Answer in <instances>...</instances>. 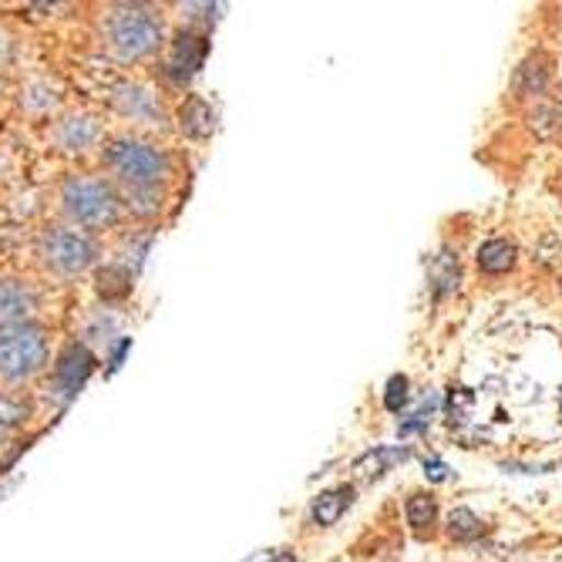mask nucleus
I'll use <instances>...</instances> for the list:
<instances>
[{
  "mask_svg": "<svg viewBox=\"0 0 562 562\" xmlns=\"http://www.w3.org/2000/svg\"><path fill=\"white\" fill-rule=\"evenodd\" d=\"M407 378L404 374H394L391 381H387V394H384V404H387V412H401V407L407 404Z\"/></svg>",
  "mask_w": 562,
  "mask_h": 562,
  "instance_id": "20",
  "label": "nucleus"
},
{
  "mask_svg": "<svg viewBox=\"0 0 562 562\" xmlns=\"http://www.w3.org/2000/svg\"><path fill=\"white\" fill-rule=\"evenodd\" d=\"M34 418V401L24 397L21 391H4L0 387V445L18 438L27 422Z\"/></svg>",
  "mask_w": 562,
  "mask_h": 562,
  "instance_id": "12",
  "label": "nucleus"
},
{
  "mask_svg": "<svg viewBox=\"0 0 562 562\" xmlns=\"http://www.w3.org/2000/svg\"><path fill=\"white\" fill-rule=\"evenodd\" d=\"M14 50H18L14 34L8 31V24H0V71H4L14 61Z\"/></svg>",
  "mask_w": 562,
  "mask_h": 562,
  "instance_id": "21",
  "label": "nucleus"
},
{
  "mask_svg": "<svg viewBox=\"0 0 562 562\" xmlns=\"http://www.w3.org/2000/svg\"><path fill=\"white\" fill-rule=\"evenodd\" d=\"M4 98H11V88H8V81H4V78H0V101H4Z\"/></svg>",
  "mask_w": 562,
  "mask_h": 562,
  "instance_id": "23",
  "label": "nucleus"
},
{
  "mask_svg": "<svg viewBox=\"0 0 562 562\" xmlns=\"http://www.w3.org/2000/svg\"><path fill=\"white\" fill-rule=\"evenodd\" d=\"M98 44L122 68L148 65L166 47V18L151 4H109L98 14Z\"/></svg>",
  "mask_w": 562,
  "mask_h": 562,
  "instance_id": "3",
  "label": "nucleus"
},
{
  "mask_svg": "<svg viewBox=\"0 0 562 562\" xmlns=\"http://www.w3.org/2000/svg\"><path fill=\"white\" fill-rule=\"evenodd\" d=\"M451 536H458V539H475V536H482V522L469 513V508H458V513H451Z\"/></svg>",
  "mask_w": 562,
  "mask_h": 562,
  "instance_id": "19",
  "label": "nucleus"
},
{
  "mask_svg": "<svg viewBox=\"0 0 562 562\" xmlns=\"http://www.w3.org/2000/svg\"><path fill=\"white\" fill-rule=\"evenodd\" d=\"M91 371V353L78 344H71L55 364H50V394L68 401L71 394H78V387L85 384Z\"/></svg>",
  "mask_w": 562,
  "mask_h": 562,
  "instance_id": "10",
  "label": "nucleus"
},
{
  "mask_svg": "<svg viewBox=\"0 0 562 562\" xmlns=\"http://www.w3.org/2000/svg\"><path fill=\"white\" fill-rule=\"evenodd\" d=\"M350 502H353V488H350V485H340V488H330V492L317 495V498H314V508H311L314 526L330 529V526L347 513V508H350Z\"/></svg>",
  "mask_w": 562,
  "mask_h": 562,
  "instance_id": "13",
  "label": "nucleus"
},
{
  "mask_svg": "<svg viewBox=\"0 0 562 562\" xmlns=\"http://www.w3.org/2000/svg\"><path fill=\"white\" fill-rule=\"evenodd\" d=\"M98 162L119 192H169L176 179L172 148L142 132H112L98 151Z\"/></svg>",
  "mask_w": 562,
  "mask_h": 562,
  "instance_id": "1",
  "label": "nucleus"
},
{
  "mask_svg": "<svg viewBox=\"0 0 562 562\" xmlns=\"http://www.w3.org/2000/svg\"><path fill=\"white\" fill-rule=\"evenodd\" d=\"M50 337L44 321L0 327V387L21 391L50 371Z\"/></svg>",
  "mask_w": 562,
  "mask_h": 562,
  "instance_id": "5",
  "label": "nucleus"
},
{
  "mask_svg": "<svg viewBox=\"0 0 562 562\" xmlns=\"http://www.w3.org/2000/svg\"><path fill=\"white\" fill-rule=\"evenodd\" d=\"M202 58H206V37L195 34V31H186V34H179L176 44H172V58H169V68H166V71H169L172 81L186 85V81L199 71Z\"/></svg>",
  "mask_w": 562,
  "mask_h": 562,
  "instance_id": "11",
  "label": "nucleus"
},
{
  "mask_svg": "<svg viewBox=\"0 0 562 562\" xmlns=\"http://www.w3.org/2000/svg\"><path fill=\"white\" fill-rule=\"evenodd\" d=\"M109 109L132 125V132L151 135L159 128H169V109L156 85L138 81V78H122L119 85L109 88Z\"/></svg>",
  "mask_w": 562,
  "mask_h": 562,
  "instance_id": "7",
  "label": "nucleus"
},
{
  "mask_svg": "<svg viewBox=\"0 0 562 562\" xmlns=\"http://www.w3.org/2000/svg\"><path fill=\"white\" fill-rule=\"evenodd\" d=\"M105 249H101L98 236L81 233L61 220H50L34 229L31 236V260L41 277L58 280V283H78L88 273L98 270Z\"/></svg>",
  "mask_w": 562,
  "mask_h": 562,
  "instance_id": "4",
  "label": "nucleus"
},
{
  "mask_svg": "<svg viewBox=\"0 0 562 562\" xmlns=\"http://www.w3.org/2000/svg\"><path fill=\"white\" fill-rule=\"evenodd\" d=\"M404 516H407V526H412L415 532H425L435 526V516H438V508H435V498L425 495V492H415L412 498L404 502Z\"/></svg>",
  "mask_w": 562,
  "mask_h": 562,
  "instance_id": "16",
  "label": "nucleus"
},
{
  "mask_svg": "<svg viewBox=\"0 0 562 562\" xmlns=\"http://www.w3.org/2000/svg\"><path fill=\"white\" fill-rule=\"evenodd\" d=\"M428 469H431L428 475H431L435 482H441V479H445V472H448V469H445V462H438V458H435V462H431Z\"/></svg>",
  "mask_w": 562,
  "mask_h": 562,
  "instance_id": "22",
  "label": "nucleus"
},
{
  "mask_svg": "<svg viewBox=\"0 0 562 562\" xmlns=\"http://www.w3.org/2000/svg\"><path fill=\"white\" fill-rule=\"evenodd\" d=\"M516 267V246L508 239H488L482 243L479 249V270L488 273V277H498V273H508Z\"/></svg>",
  "mask_w": 562,
  "mask_h": 562,
  "instance_id": "15",
  "label": "nucleus"
},
{
  "mask_svg": "<svg viewBox=\"0 0 562 562\" xmlns=\"http://www.w3.org/2000/svg\"><path fill=\"white\" fill-rule=\"evenodd\" d=\"M41 311H44L41 283H34L18 270H0V327L41 321Z\"/></svg>",
  "mask_w": 562,
  "mask_h": 562,
  "instance_id": "9",
  "label": "nucleus"
},
{
  "mask_svg": "<svg viewBox=\"0 0 562 562\" xmlns=\"http://www.w3.org/2000/svg\"><path fill=\"white\" fill-rule=\"evenodd\" d=\"M55 210L58 220L101 236L122 226L125 220V202L119 186L101 172V169H71L58 179L55 186Z\"/></svg>",
  "mask_w": 562,
  "mask_h": 562,
  "instance_id": "2",
  "label": "nucleus"
},
{
  "mask_svg": "<svg viewBox=\"0 0 562 562\" xmlns=\"http://www.w3.org/2000/svg\"><path fill=\"white\" fill-rule=\"evenodd\" d=\"M14 105L24 119L31 122H50V119H58L65 109H68V88L55 78V75H27L18 88H14Z\"/></svg>",
  "mask_w": 562,
  "mask_h": 562,
  "instance_id": "8",
  "label": "nucleus"
},
{
  "mask_svg": "<svg viewBox=\"0 0 562 562\" xmlns=\"http://www.w3.org/2000/svg\"><path fill=\"white\" fill-rule=\"evenodd\" d=\"M182 132L186 135H192V138H206V135H213V128H216V112H213V105L206 98H199V94H189L186 98V105H182Z\"/></svg>",
  "mask_w": 562,
  "mask_h": 562,
  "instance_id": "14",
  "label": "nucleus"
},
{
  "mask_svg": "<svg viewBox=\"0 0 562 562\" xmlns=\"http://www.w3.org/2000/svg\"><path fill=\"white\" fill-rule=\"evenodd\" d=\"M404 458H407V448H374L357 462V472L371 479V475H381L384 469H391L394 462H404Z\"/></svg>",
  "mask_w": 562,
  "mask_h": 562,
  "instance_id": "17",
  "label": "nucleus"
},
{
  "mask_svg": "<svg viewBox=\"0 0 562 562\" xmlns=\"http://www.w3.org/2000/svg\"><path fill=\"white\" fill-rule=\"evenodd\" d=\"M44 135L58 156L88 159V156H98L112 132L105 128V119H101L94 109H65L58 119H50L44 125Z\"/></svg>",
  "mask_w": 562,
  "mask_h": 562,
  "instance_id": "6",
  "label": "nucleus"
},
{
  "mask_svg": "<svg viewBox=\"0 0 562 562\" xmlns=\"http://www.w3.org/2000/svg\"><path fill=\"white\" fill-rule=\"evenodd\" d=\"M41 199H44V195H41L37 189L18 186V189L11 192V216H14L18 223H31L34 216L44 213V202H41Z\"/></svg>",
  "mask_w": 562,
  "mask_h": 562,
  "instance_id": "18",
  "label": "nucleus"
}]
</instances>
